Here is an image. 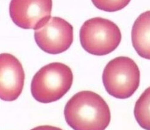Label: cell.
<instances>
[{"label": "cell", "instance_id": "2", "mask_svg": "<svg viewBox=\"0 0 150 130\" xmlns=\"http://www.w3.org/2000/svg\"><path fill=\"white\" fill-rule=\"evenodd\" d=\"M73 82V74L67 65L53 63L47 65L34 76L31 92L36 101L49 103L62 98L69 91Z\"/></svg>", "mask_w": 150, "mask_h": 130}, {"label": "cell", "instance_id": "8", "mask_svg": "<svg viewBox=\"0 0 150 130\" xmlns=\"http://www.w3.org/2000/svg\"><path fill=\"white\" fill-rule=\"evenodd\" d=\"M131 38L132 45L139 55L150 60V11L142 13L136 19Z\"/></svg>", "mask_w": 150, "mask_h": 130}, {"label": "cell", "instance_id": "9", "mask_svg": "<svg viewBox=\"0 0 150 130\" xmlns=\"http://www.w3.org/2000/svg\"><path fill=\"white\" fill-rule=\"evenodd\" d=\"M134 116L143 129L150 130V87L143 92L136 102Z\"/></svg>", "mask_w": 150, "mask_h": 130}, {"label": "cell", "instance_id": "6", "mask_svg": "<svg viewBox=\"0 0 150 130\" xmlns=\"http://www.w3.org/2000/svg\"><path fill=\"white\" fill-rule=\"evenodd\" d=\"M52 0H11L9 13L17 26L36 30L49 21Z\"/></svg>", "mask_w": 150, "mask_h": 130}, {"label": "cell", "instance_id": "5", "mask_svg": "<svg viewBox=\"0 0 150 130\" xmlns=\"http://www.w3.org/2000/svg\"><path fill=\"white\" fill-rule=\"evenodd\" d=\"M35 39L42 51L52 54L66 51L73 42V27L65 20L52 17L35 31Z\"/></svg>", "mask_w": 150, "mask_h": 130}, {"label": "cell", "instance_id": "10", "mask_svg": "<svg viewBox=\"0 0 150 130\" xmlns=\"http://www.w3.org/2000/svg\"><path fill=\"white\" fill-rule=\"evenodd\" d=\"M94 5L100 10L108 12L118 11L126 7L131 0H91Z\"/></svg>", "mask_w": 150, "mask_h": 130}, {"label": "cell", "instance_id": "11", "mask_svg": "<svg viewBox=\"0 0 150 130\" xmlns=\"http://www.w3.org/2000/svg\"><path fill=\"white\" fill-rule=\"evenodd\" d=\"M31 130H62L60 128H57V127H54L52 126H38L35 128L32 129Z\"/></svg>", "mask_w": 150, "mask_h": 130}, {"label": "cell", "instance_id": "1", "mask_svg": "<svg viewBox=\"0 0 150 130\" xmlns=\"http://www.w3.org/2000/svg\"><path fill=\"white\" fill-rule=\"evenodd\" d=\"M67 124L74 130H105L110 124V109L100 95L91 91L78 92L64 108Z\"/></svg>", "mask_w": 150, "mask_h": 130}, {"label": "cell", "instance_id": "3", "mask_svg": "<svg viewBox=\"0 0 150 130\" xmlns=\"http://www.w3.org/2000/svg\"><path fill=\"white\" fill-rule=\"evenodd\" d=\"M140 79L139 67L132 59L125 56L110 60L102 74L106 91L119 99L131 97L139 88Z\"/></svg>", "mask_w": 150, "mask_h": 130}, {"label": "cell", "instance_id": "7", "mask_svg": "<svg viewBox=\"0 0 150 130\" xmlns=\"http://www.w3.org/2000/svg\"><path fill=\"white\" fill-rule=\"evenodd\" d=\"M0 65V98L6 101H14L21 94L24 86L23 67L15 56L8 53L1 54Z\"/></svg>", "mask_w": 150, "mask_h": 130}, {"label": "cell", "instance_id": "4", "mask_svg": "<svg viewBox=\"0 0 150 130\" xmlns=\"http://www.w3.org/2000/svg\"><path fill=\"white\" fill-rule=\"evenodd\" d=\"M80 40L86 52L104 56L119 46L121 33L118 26L110 20L96 17L86 20L81 27Z\"/></svg>", "mask_w": 150, "mask_h": 130}]
</instances>
